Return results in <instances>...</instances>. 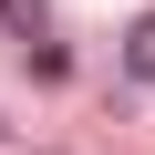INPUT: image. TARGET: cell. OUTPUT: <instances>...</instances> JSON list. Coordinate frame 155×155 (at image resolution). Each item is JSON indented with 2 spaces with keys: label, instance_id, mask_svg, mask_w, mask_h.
Segmentation results:
<instances>
[{
  "label": "cell",
  "instance_id": "2",
  "mask_svg": "<svg viewBox=\"0 0 155 155\" xmlns=\"http://www.w3.org/2000/svg\"><path fill=\"white\" fill-rule=\"evenodd\" d=\"M0 21L21 31V52H41V41H52V21H41V0H0Z\"/></svg>",
  "mask_w": 155,
  "mask_h": 155
},
{
  "label": "cell",
  "instance_id": "1",
  "mask_svg": "<svg viewBox=\"0 0 155 155\" xmlns=\"http://www.w3.org/2000/svg\"><path fill=\"white\" fill-rule=\"evenodd\" d=\"M124 72H134V83H155V11L124 21Z\"/></svg>",
  "mask_w": 155,
  "mask_h": 155
}]
</instances>
